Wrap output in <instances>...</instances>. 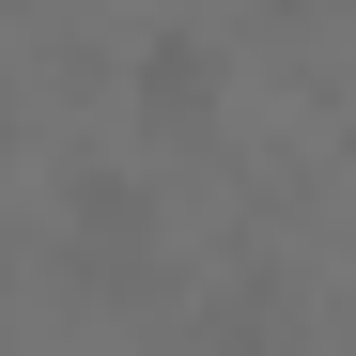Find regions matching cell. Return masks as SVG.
Instances as JSON below:
<instances>
[{"instance_id": "6da1fadb", "label": "cell", "mask_w": 356, "mask_h": 356, "mask_svg": "<svg viewBox=\"0 0 356 356\" xmlns=\"http://www.w3.org/2000/svg\"><path fill=\"white\" fill-rule=\"evenodd\" d=\"M63 248H78L93 279H140V264H155V186H108V170H78V186H63Z\"/></svg>"}, {"instance_id": "7a4b0ae2", "label": "cell", "mask_w": 356, "mask_h": 356, "mask_svg": "<svg viewBox=\"0 0 356 356\" xmlns=\"http://www.w3.org/2000/svg\"><path fill=\"white\" fill-rule=\"evenodd\" d=\"M140 124L155 140H217V47L202 31H155L140 47Z\"/></svg>"}]
</instances>
